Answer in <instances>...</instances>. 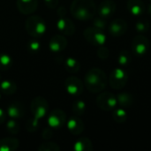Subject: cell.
<instances>
[{
	"label": "cell",
	"mask_w": 151,
	"mask_h": 151,
	"mask_svg": "<svg viewBox=\"0 0 151 151\" xmlns=\"http://www.w3.org/2000/svg\"><path fill=\"white\" fill-rule=\"evenodd\" d=\"M108 83L105 73L100 68H91L84 77V84L86 88L92 93H99L103 91Z\"/></svg>",
	"instance_id": "cell-1"
},
{
	"label": "cell",
	"mask_w": 151,
	"mask_h": 151,
	"mask_svg": "<svg viewBox=\"0 0 151 151\" xmlns=\"http://www.w3.org/2000/svg\"><path fill=\"white\" fill-rule=\"evenodd\" d=\"M70 10L73 17L79 20L91 19L97 12L94 0H73Z\"/></svg>",
	"instance_id": "cell-2"
},
{
	"label": "cell",
	"mask_w": 151,
	"mask_h": 151,
	"mask_svg": "<svg viewBox=\"0 0 151 151\" xmlns=\"http://www.w3.org/2000/svg\"><path fill=\"white\" fill-rule=\"evenodd\" d=\"M25 28L30 36L34 38H40L46 33L47 26L42 17L38 15H32L27 19Z\"/></svg>",
	"instance_id": "cell-3"
},
{
	"label": "cell",
	"mask_w": 151,
	"mask_h": 151,
	"mask_svg": "<svg viewBox=\"0 0 151 151\" xmlns=\"http://www.w3.org/2000/svg\"><path fill=\"white\" fill-rule=\"evenodd\" d=\"M83 35L86 41L94 46H102L106 42V35L104 31L95 27H87L83 32Z\"/></svg>",
	"instance_id": "cell-4"
},
{
	"label": "cell",
	"mask_w": 151,
	"mask_h": 151,
	"mask_svg": "<svg viewBox=\"0 0 151 151\" xmlns=\"http://www.w3.org/2000/svg\"><path fill=\"white\" fill-rule=\"evenodd\" d=\"M128 81V74L122 68H115L110 74V86L113 89H121L123 88Z\"/></svg>",
	"instance_id": "cell-5"
},
{
	"label": "cell",
	"mask_w": 151,
	"mask_h": 151,
	"mask_svg": "<svg viewBox=\"0 0 151 151\" xmlns=\"http://www.w3.org/2000/svg\"><path fill=\"white\" fill-rule=\"evenodd\" d=\"M96 104L103 111H113L117 108V96L111 92H104L96 97Z\"/></svg>",
	"instance_id": "cell-6"
},
{
	"label": "cell",
	"mask_w": 151,
	"mask_h": 151,
	"mask_svg": "<svg viewBox=\"0 0 151 151\" xmlns=\"http://www.w3.org/2000/svg\"><path fill=\"white\" fill-rule=\"evenodd\" d=\"M30 109L33 116L38 119H41L48 114L49 104L45 98L42 96H37L32 100Z\"/></svg>",
	"instance_id": "cell-7"
},
{
	"label": "cell",
	"mask_w": 151,
	"mask_h": 151,
	"mask_svg": "<svg viewBox=\"0 0 151 151\" xmlns=\"http://www.w3.org/2000/svg\"><path fill=\"white\" fill-rule=\"evenodd\" d=\"M47 121L50 127L52 129H58L66 123V115L64 111L55 109L48 114Z\"/></svg>",
	"instance_id": "cell-8"
},
{
	"label": "cell",
	"mask_w": 151,
	"mask_h": 151,
	"mask_svg": "<svg viewBox=\"0 0 151 151\" xmlns=\"http://www.w3.org/2000/svg\"><path fill=\"white\" fill-rule=\"evenodd\" d=\"M65 87L67 93L73 96H78L81 95L84 89V84L82 81L75 76L68 77L65 81Z\"/></svg>",
	"instance_id": "cell-9"
},
{
	"label": "cell",
	"mask_w": 151,
	"mask_h": 151,
	"mask_svg": "<svg viewBox=\"0 0 151 151\" xmlns=\"http://www.w3.org/2000/svg\"><path fill=\"white\" fill-rule=\"evenodd\" d=\"M149 49L150 41L146 36L138 35L132 40V50L136 56H142L146 54Z\"/></svg>",
	"instance_id": "cell-10"
},
{
	"label": "cell",
	"mask_w": 151,
	"mask_h": 151,
	"mask_svg": "<svg viewBox=\"0 0 151 151\" xmlns=\"http://www.w3.org/2000/svg\"><path fill=\"white\" fill-rule=\"evenodd\" d=\"M127 31V23L122 18H118L112 20L109 26V32L114 37H119Z\"/></svg>",
	"instance_id": "cell-11"
},
{
	"label": "cell",
	"mask_w": 151,
	"mask_h": 151,
	"mask_svg": "<svg viewBox=\"0 0 151 151\" xmlns=\"http://www.w3.org/2000/svg\"><path fill=\"white\" fill-rule=\"evenodd\" d=\"M56 26L58 30L64 35H73L75 32L74 23L67 17L58 18Z\"/></svg>",
	"instance_id": "cell-12"
},
{
	"label": "cell",
	"mask_w": 151,
	"mask_h": 151,
	"mask_svg": "<svg viewBox=\"0 0 151 151\" xmlns=\"http://www.w3.org/2000/svg\"><path fill=\"white\" fill-rule=\"evenodd\" d=\"M67 46V39L63 35H53L49 42V49L53 53L63 51Z\"/></svg>",
	"instance_id": "cell-13"
},
{
	"label": "cell",
	"mask_w": 151,
	"mask_h": 151,
	"mask_svg": "<svg viewBox=\"0 0 151 151\" xmlns=\"http://www.w3.org/2000/svg\"><path fill=\"white\" fill-rule=\"evenodd\" d=\"M67 129L73 135H80L84 131V122L79 116L71 117L66 122Z\"/></svg>",
	"instance_id": "cell-14"
},
{
	"label": "cell",
	"mask_w": 151,
	"mask_h": 151,
	"mask_svg": "<svg viewBox=\"0 0 151 151\" xmlns=\"http://www.w3.org/2000/svg\"><path fill=\"white\" fill-rule=\"evenodd\" d=\"M6 114L11 118L14 119H21L25 114V107L23 104L19 102H12L6 108Z\"/></svg>",
	"instance_id": "cell-15"
},
{
	"label": "cell",
	"mask_w": 151,
	"mask_h": 151,
	"mask_svg": "<svg viewBox=\"0 0 151 151\" xmlns=\"http://www.w3.org/2000/svg\"><path fill=\"white\" fill-rule=\"evenodd\" d=\"M116 8H117V5L113 0H104L99 4L97 12L99 16L104 19H107L115 12Z\"/></svg>",
	"instance_id": "cell-16"
},
{
	"label": "cell",
	"mask_w": 151,
	"mask_h": 151,
	"mask_svg": "<svg viewBox=\"0 0 151 151\" xmlns=\"http://www.w3.org/2000/svg\"><path fill=\"white\" fill-rule=\"evenodd\" d=\"M17 7L22 14H32L38 7V0H17Z\"/></svg>",
	"instance_id": "cell-17"
},
{
	"label": "cell",
	"mask_w": 151,
	"mask_h": 151,
	"mask_svg": "<svg viewBox=\"0 0 151 151\" xmlns=\"http://www.w3.org/2000/svg\"><path fill=\"white\" fill-rule=\"evenodd\" d=\"M127 6L128 12L134 17L142 16L146 10V5L142 0H128Z\"/></svg>",
	"instance_id": "cell-18"
},
{
	"label": "cell",
	"mask_w": 151,
	"mask_h": 151,
	"mask_svg": "<svg viewBox=\"0 0 151 151\" xmlns=\"http://www.w3.org/2000/svg\"><path fill=\"white\" fill-rule=\"evenodd\" d=\"M19 142L16 138L6 137L0 139V151H14L19 148Z\"/></svg>",
	"instance_id": "cell-19"
},
{
	"label": "cell",
	"mask_w": 151,
	"mask_h": 151,
	"mask_svg": "<svg viewBox=\"0 0 151 151\" xmlns=\"http://www.w3.org/2000/svg\"><path fill=\"white\" fill-rule=\"evenodd\" d=\"M73 150L75 151H91L93 150L92 142L87 137H81L75 142Z\"/></svg>",
	"instance_id": "cell-20"
},
{
	"label": "cell",
	"mask_w": 151,
	"mask_h": 151,
	"mask_svg": "<svg viewBox=\"0 0 151 151\" xmlns=\"http://www.w3.org/2000/svg\"><path fill=\"white\" fill-rule=\"evenodd\" d=\"M17 90V85L14 81L11 80H4L0 81V91L1 93L6 95V96H11L14 94Z\"/></svg>",
	"instance_id": "cell-21"
},
{
	"label": "cell",
	"mask_w": 151,
	"mask_h": 151,
	"mask_svg": "<svg viewBox=\"0 0 151 151\" xmlns=\"http://www.w3.org/2000/svg\"><path fill=\"white\" fill-rule=\"evenodd\" d=\"M118 104L122 107H130L134 103V96L129 92H123L117 96Z\"/></svg>",
	"instance_id": "cell-22"
},
{
	"label": "cell",
	"mask_w": 151,
	"mask_h": 151,
	"mask_svg": "<svg viewBox=\"0 0 151 151\" xmlns=\"http://www.w3.org/2000/svg\"><path fill=\"white\" fill-rule=\"evenodd\" d=\"M64 65H65V70L71 73H77L81 68L80 62L74 58H67L64 62Z\"/></svg>",
	"instance_id": "cell-23"
},
{
	"label": "cell",
	"mask_w": 151,
	"mask_h": 151,
	"mask_svg": "<svg viewBox=\"0 0 151 151\" xmlns=\"http://www.w3.org/2000/svg\"><path fill=\"white\" fill-rule=\"evenodd\" d=\"M13 65L12 58L6 53H0V70H9Z\"/></svg>",
	"instance_id": "cell-24"
},
{
	"label": "cell",
	"mask_w": 151,
	"mask_h": 151,
	"mask_svg": "<svg viewBox=\"0 0 151 151\" xmlns=\"http://www.w3.org/2000/svg\"><path fill=\"white\" fill-rule=\"evenodd\" d=\"M72 111L76 116H82L86 111V104L82 100H76L72 104Z\"/></svg>",
	"instance_id": "cell-25"
},
{
	"label": "cell",
	"mask_w": 151,
	"mask_h": 151,
	"mask_svg": "<svg viewBox=\"0 0 151 151\" xmlns=\"http://www.w3.org/2000/svg\"><path fill=\"white\" fill-rule=\"evenodd\" d=\"M112 118H113L115 122L119 123V124H123L127 119V113L122 108H119V109L116 108V109L113 110Z\"/></svg>",
	"instance_id": "cell-26"
},
{
	"label": "cell",
	"mask_w": 151,
	"mask_h": 151,
	"mask_svg": "<svg viewBox=\"0 0 151 151\" xmlns=\"http://www.w3.org/2000/svg\"><path fill=\"white\" fill-rule=\"evenodd\" d=\"M131 62H132V57L128 50H122L119 54L118 63L120 66H122V67L127 66L131 64Z\"/></svg>",
	"instance_id": "cell-27"
},
{
	"label": "cell",
	"mask_w": 151,
	"mask_h": 151,
	"mask_svg": "<svg viewBox=\"0 0 151 151\" xmlns=\"http://www.w3.org/2000/svg\"><path fill=\"white\" fill-rule=\"evenodd\" d=\"M39 126H40L39 119H36V118H35V117H33V118H30L26 122L25 127H26V129H27V132H29V133H35V132H36L38 130Z\"/></svg>",
	"instance_id": "cell-28"
},
{
	"label": "cell",
	"mask_w": 151,
	"mask_h": 151,
	"mask_svg": "<svg viewBox=\"0 0 151 151\" xmlns=\"http://www.w3.org/2000/svg\"><path fill=\"white\" fill-rule=\"evenodd\" d=\"M6 129L9 134H17L19 132V124L14 119H11L6 123Z\"/></svg>",
	"instance_id": "cell-29"
},
{
	"label": "cell",
	"mask_w": 151,
	"mask_h": 151,
	"mask_svg": "<svg viewBox=\"0 0 151 151\" xmlns=\"http://www.w3.org/2000/svg\"><path fill=\"white\" fill-rule=\"evenodd\" d=\"M135 29L138 33H146L150 29V22L147 19H140L135 23Z\"/></svg>",
	"instance_id": "cell-30"
},
{
	"label": "cell",
	"mask_w": 151,
	"mask_h": 151,
	"mask_svg": "<svg viewBox=\"0 0 151 151\" xmlns=\"http://www.w3.org/2000/svg\"><path fill=\"white\" fill-rule=\"evenodd\" d=\"M39 151H59L60 150V147L58 146V144L55 143V142H47L45 143H42L39 146L38 148Z\"/></svg>",
	"instance_id": "cell-31"
},
{
	"label": "cell",
	"mask_w": 151,
	"mask_h": 151,
	"mask_svg": "<svg viewBox=\"0 0 151 151\" xmlns=\"http://www.w3.org/2000/svg\"><path fill=\"white\" fill-rule=\"evenodd\" d=\"M27 49L31 53H37L41 50V42L38 38L33 37V39L27 42Z\"/></svg>",
	"instance_id": "cell-32"
},
{
	"label": "cell",
	"mask_w": 151,
	"mask_h": 151,
	"mask_svg": "<svg viewBox=\"0 0 151 151\" xmlns=\"http://www.w3.org/2000/svg\"><path fill=\"white\" fill-rule=\"evenodd\" d=\"M93 25H94L95 27L104 30L106 27V26H107L106 19H104V18H103L101 16L94 17L93 18Z\"/></svg>",
	"instance_id": "cell-33"
},
{
	"label": "cell",
	"mask_w": 151,
	"mask_h": 151,
	"mask_svg": "<svg viewBox=\"0 0 151 151\" xmlns=\"http://www.w3.org/2000/svg\"><path fill=\"white\" fill-rule=\"evenodd\" d=\"M97 56L101 59L105 60V59H107L110 57V50H108L107 47H105L104 45L99 46V49L97 50Z\"/></svg>",
	"instance_id": "cell-34"
},
{
	"label": "cell",
	"mask_w": 151,
	"mask_h": 151,
	"mask_svg": "<svg viewBox=\"0 0 151 151\" xmlns=\"http://www.w3.org/2000/svg\"><path fill=\"white\" fill-rule=\"evenodd\" d=\"M42 136L44 140H49L50 139L52 136H53V130L51 127H49V128H45L42 133Z\"/></svg>",
	"instance_id": "cell-35"
},
{
	"label": "cell",
	"mask_w": 151,
	"mask_h": 151,
	"mask_svg": "<svg viewBox=\"0 0 151 151\" xmlns=\"http://www.w3.org/2000/svg\"><path fill=\"white\" fill-rule=\"evenodd\" d=\"M47 7L50 9H55L59 4V0H43Z\"/></svg>",
	"instance_id": "cell-36"
},
{
	"label": "cell",
	"mask_w": 151,
	"mask_h": 151,
	"mask_svg": "<svg viewBox=\"0 0 151 151\" xmlns=\"http://www.w3.org/2000/svg\"><path fill=\"white\" fill-rule=\"evenodd\" d=\"M57 13L58 15V18H61V17H65L66 15V10L64 6H60L58 8L57 10Z\"/></svg>",
	"instance_id": "cell-37"
},
{
	"label": "cell",
	"mask_w": 151,
	"mask_h": 151,
	"mask_svg": "<svg viewBox=\"0 0 151 151\" xmlns=\"http://www.w3.org/2000/svg\"><path fill=\"white\" fill-rule=\"evenodd\" d=\"M6 111H4L2 108H0V125L3 124L5 121L6 119Z\"/></svg>",
	"instance_id": "cell-38"
},
{
	"label": "cell",
	"mask_w": 151,
	"mask_h": 151,
	"mask_svg": "<svg viewBox=\"0 0 151 151\" xmlns=\"http://www.w3.org/2000/svg\"><path fill=\"white\" fill-rule=\"evenodd\" d=\"M148 12H149V14L151 15V4L149 5V8H148Z\"/></svg>",
	"instance_id": "cell-39"
},
{
	"label": "cell",
	"mask_w": 151,
	"mask_h": 151,
	"mask_svg": "<svg viewBox=\"0 0 151 151\" xmlns=\"http://www.w3.org/2000/svg\"><path fill=\"white\" fill-rule=\"evenodd\" d=\"M1 97H2V96H1V91H0V100H1Z\"/></svg>",
	"instance_id": "cell-40"
},
{
	"label": "cell",
	"mask_w": 151,
	"mask_h": 151,
	"mask_svg": "<svg viewBox=\"0 0 151 151\" xmlns=\"http://www.w3.org/2000/svg\"><path fill=\"white\" fill-rule=\"evenodd\" d=\"M0 81H1V75H0Z\"/></svg>",
	"instance_id": "cell-41"
},
{
	"label": "cell",
	"mask_w": 151,
	"mask_h": 151,
	"mask_svg": "<svg viewBox=\"0 0 151 151\" xmlns=\"http://www.w3.org/2000/svg\"><path fill=\"white\" fill-rule=\"evenodd\" d=\"M150 2H151V0H150Z\"/></svg>",
	"instance_id": "cell-42"
}]
</instances>
